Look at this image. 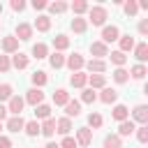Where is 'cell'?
Instances as JSON below:
<instances>
[{
  "instance_id": "1",
  "label": "cell",
  "mask_w": 148,
  "mask_h": 148,
  "mask_svg": "<svg viewBox=\"0 0 148 148\" xmlns=\"http://www.w3.org/2000/svg\"><path fill=\"white\" fill-rule=\"evenodd\" d=\"M88 21L92 25H104V21H106V7H102V5L90 7L88 9Z\"/></svg>"
},
{
  "instance_id": "2",
  "label": "cell",
  "mask_w": 148,
  "mask_h": 148,
  "mask_svg": "<svg viewBox=\"0 0 148 148\" xmlns=\"http://www.w3.org/2000/svg\"><path fill=\"white\" fill-rule=\"evenodd\" d=\"M76 146H83V148H88L90 143H92V130L90 127H79L76 130Z\"/></svg>"
},
{
  "instance_id": "3",
  "label": "cell",
  "mask_w": 148,
  "mask_h": 148,
  "mask_svg": "<svg viewBox=\"0 0 148 148\" xmlns=\"http://www.w3.org/2000/svg\"><path fill=\"white\" fill-rule=\"evenodd\" d=\"M118 37H120L118 25H104V28H102V39H99V42L109 44V42H118Z\"/></svg>"
},
{
  "instance_id": "4",
  "label": "cell",
  "mask_w": 148,
  "mask_h": 148,
  "mask_svg": "<svg viewBox=\"0 0 148 148\" xmlns=\"http://www.w3.org/2000/svg\"><path fill=\"white\" fill-rule=\"evenodd\" d=\"M65 65H67V67L72 69V74H74V72H81V69H83L86 60H83L81 53H74V56H67V58H65Z\"/></svg>"
},
{
  "instance_id": "5",
  "label": "cell",
  "mask_w": 148,
  "mask_h": 148,
  "mask_svg": "<svg viewBox=\"0 0 148 148\" xmlns=\"http://www.w3.org/2000/svg\"><path fill=\"white\" fill-rule=\"evenodd\" d=\"M23 99L28 104H32V106H39V104H44V92H42V88H30Z\"/></svg>"
},
{
  "instance_id": "6",
  "label": "cell",
  "mask_w": 148,
  "mask_h": 148,
  "mask_svg": "<svg viewBox=\"0 0 148 148\" xmlns=\"http://www.w3.org/2000/svg\"><path fill=\"white\" fill-rule=\"evenodd\" d=\"M23 106H25V99L18 97V95H12V97H9V104H7V111H12L14 116H21Z\"/></svg>"
},
{
  "instance_id": "7",
  "label": "cell",
  "mask_w": 148,
  "mask_h": 148,
  "mask_svg": "<svg viewBox=\"0 0 148 148\" xmlns=\"http://www.w3.org/2000/svg\"><path fill=\"white\" fill-rule=\"evenodd\" d=\"M132 123H141V125H146L148 123V106L146 104H136L134 106V111H132Z\"/></svg>"
},
{
  "instance_id": "8",
  "label": "cell",
  "mask_w": 148,
  "mask_h": 148,
  "mask_svg": "<svg viewBox=\"0 0 148 148\" xmlns=\"http://www.w3.org/2000/svg\"><path fill=\"white\" fill-rule=\"evenodd\" d=\"M14 37L21 39V42H28V39L32 37V25H28V23H18L16 30H14Z\"/></svg>"
},
{
  "instance_id": "9",
  "label": "cell",
  "mask_w": 148,
  "mask_h": 148,
  "mask_svg": "<svg viewBox=\"0 0 148 148\" xmlns=\"http://www.w3.org/2000/svg\"><path fill=\"white\" fill-rule=\"evenodd\" d=\"M90 53L95 56V60H102L104 56H109V46L104 42H92L90 44Z\"/></svg>"
},
{
  "instance_id": "10",
  "label": "cell",
  "mask_w": 148,
  "mask_h": 148,
  "mask_svg": "<svg viewBox=\"0 0 148 148\" xmlns=\"http://www.w3.org/2000/svg\"><path fill=\"white\" fill-rule=\"evenodd\" d=\"M134 58L139 60V65H143V62L148 60V44H146V42L134 44Z\"/></svg>"
},
{
  "instance_id": "11",
  "label": "cell",
  "mask_w": 148,
  "mask_h": 148,
  "mask_svg": "<svg viewBox=\"0 0 148 148\" xmlns=\"http://www.w3.org/2000/svg\"><path fill=\"white\" fill-rule=\"evenodd\" d=\"M0 46H2L5 53H16V51H18V39H16L14 35H12V37H2V44H0Z\"/></svg>"
},
{
  "instance_id": "12",
  "label": "cell",
  "mask_w": 148,
  "mask_h": 148,
  "mask_svg": "<svg viewBox=\"0 0 148 148\" xmlns=\"http://www.w3.org/2000/svg\"><path fill=\"white\" fill-rule=\"evenodd\" d=\"M83 67H88V72H90V74H102V72H106V62H104V60H95V58H92V60H88Z\"/></svg>"
},
{
  "instance_id": "13",
  "label": "cell",
  "mask_w": 148,
  "mask_h": 148,
  "mask_svg": "<svg viewBox=\"0 0 148 148\" xmlns=\"http://www.w3.org/2000/svg\"><path fill=\"white\" fill-rule=\"evenodd\" d=\"M65 113H67L65 118H69V120H72V118H76V116L81 113V102H76V99H69V102L65 104Z\"/></svg>"
},
{
  "instance_id": "14",
  "label": "cell",
  "mask_w": 148,
  "mask_h": 148,
  "mask_svg": "<svg viewBox=\"0 0 148 148\" xmlns=\"http://www.w3.org/2000/svg\"><path fill=\"white\" fill-rule=\"evenodd\" d=\"M111 116H113V120L123 123V120H127V118H130V109H127L125 104H116V106H113V111H111Z\"/></svg>"
},
{
  "instance_id": "15",
  "label": "cell",
  "mask_w": 148,
  "mask_h": 148,
  "mask_svg": "<svg viewBox=\"0 0 148 148\" xmlns=\"http://www.w3.org/2000/svg\"><path fill=\"white\" fill-rule=\"evenodd\" d=\"M28 56L25 53H21V51H16L14 56H12V67H16V69H25L28 67Z\"/></svg>"
},
{
  "instance_id": "16",
  "label": "cell",
  "mask_w": 148,
  "mask_h": 148,
  "mask_svg": "<svg viewBox=\"0 0 148 148\" xmlns=\"http://www.w3.org/2000/svg\"><path fill=\"white\" fill-rule=\"evenodd\" d=\"M56 132L62 134V136H67V134L72 132V120H69V118H58V120H56Z\"/></svg>"
},
{
  "instance_id": "17",
  "label": "cell",
  "mask_w": 148,
  "mask_h": 148,
  "mask_svg": "<svg viewBox=\"0 0 148 148\" xmlns=\"http://www.w3.org/2000/svg\"><path fill=\"white\" fill-rule=\"evenodd\" d=\"M86 83H88V74H83V72H74L69 76V86H74V88H83Z\"/></svg>"
},
{
  "instance_id": "18",
  "label": "cell",
  "mask_w": 148,
  "mask_h": 148,
  "mask_svg": "<svg viewBox=\"0 0 148 148\" xmlns=\"http://www.w3.org/2000/svg\"><path fill=\"white\" fill-rule=\"evenodd\" d=\"M88 83H90L92 90H97V88H106V76H104V74H90V76H88Z\"/></svg>"
},
{
  "instance_id": "19",
  "label": "cell",
  "mask_w": 148,
  "mask_h": 148,
  "mask_svg": "<svg viewBox=\"0 0 148 148\" xmlns=\"http://www.w3.org/2000/svg\"><path fill=\"white\" fill-rule=\"evenodd\" d=\"M67 102H69V92H67L65 88H58V90L53 92V104H56V106H65Z\"/></svg>"
},
{
  "instance_id": "20",
  "label": "cell",
  "mask_w": 148,
  "mask_h": 148,
  "mask_svg": "<svg viewBox=\"0 0 148 148\" xmlns=\"http://www.w3.org/2000/svg\"><path fill=\"white\" fill-rule=\"evenodd\" d=\"M99 99H102L104 104H113V102L118 99V90H113V88H102Z\"/></svg>"
},
{
  "instance_id": "21",
  "label": "cell",
  "mask_w": 148,
  "mask_h": 148,
  "mask_svg": "<svg viewBox=\"0 0 148 148\" xmlns=\"http://www.w3.org/2000/svg\"><path fill=\"white\" fill-rule=\"evenodd\" d=\"M23 125H25V120H23L21 116H12V118H7V130H9V132H21Z\"/></svg>"
},
{
  "instance_id": "22",
  "label": "cell",
  "mask_w": 148,
  "mask_h": 148,
  "mask_svg": "<svg viewBox=\"0 0 148 148\" xmlns=\"http://www.w3.org/2000/svg\"><path fill=\"white\" fill-rule=\"evenodd\" d=\"M39 134H44V136H53V134H56V120H53V118H46V120L39 125Z\"/></svg>"
},
{
  "instance_id": "23",
  "label": "cell",
  "mask_w": 148,
  "mask_h": 148,
  "mask_svg": "<svg viewBox=\"0 0 148 148\" xmlns=\"http://www.w3.org/2000/svg\"><path fill=\"white\" fill-rule=\"evenodd\" d=\"M134 130H136V125L132 123V120H123L120 125H118V136L123 139V136H130V134H134Z\"/></svg>"
},
{
  "instance_id": "24",
  "label": "cell",
  "mask_w": 148,
  "mask_h": 148,
  "mask_svg": "<svg viewBox=\"0 0 148 148\" xmlns=\"http://www.w3.org/2000/svg\"><path fill=\"white\" fill-rule=\"evenodd\" d=\"M118 44H120V49H118V51L127 53V51H132V49H134V37H130V35H120V37H118Z\"/></svg>"
},
{
  "instance_id": "25",
  "label": "cell",
  "mask_w": 148,
  "mask_h": 148,
  "mask_svg": "<svg viewBox=\"0 0 148 148\" xmlns=\"http://www.w3.org/2000/svg\"><path fill=\"white\" fill-rule=\"evenodd\" d=\"M35 28H37L39 32H49V30H51V18L44 16V14L37 16V18H35Z\"/></svg>"
},
{
  "instance_id": "26",
  "label": "cell",
  "mask_w": 148,
  "mask_h": 148,
  "mask_svg": "<svg viewBox=\"0 0 148 148\" xmlns=\"http://www.w3.org/2000/svg\"><path fill=\"white\" fill-rule=\"evenodd\" d=\"M72 30H74L76 35H83V32L88 30V21L81 18V16H74V21H72Z\"/></svg>"
},
{
  "instance_id": "27",
  "label": "cell",
  "mask_w": 148,
  "mask_h": 148,
  "mask_svg": "<svg viewBox=\"0 0 148 148\" xmlns=\"http://www.w3.org/2000/svg\"><path fill=\"white\" fill-rule=\"evenodd\" d=\"M53 46H56L58 53H62V51L69 46V37H67V35H56V37H53Z\"/></svg>"
},
{
  "instance_id": "28",
  "label": "cell",
  "mask_w": 148,
  "mask_h": 148,
  "mask_svg": "<svg viewBox=\"0 0 148 148\" xmlns=\"http://www.w3.org/2000/svg\"><path fill=\"white\" fill-rule=\"evenodd\" d=\"M32 56H35L37 60H42V58H49V46H46L44 42H37V44L32 46Z\"/></svg>"
},
{
  "instance_id": "29",
  "label": "cell",
  "mask_w": 148,
  "mask_h": 148,
  "mask_svg": "<svg viewBox=\"0 0 148 148\" xmlns=\"http://www.w3.org/2000/svg\"><path fill=\"white\" fill-rule=\"evenodd\" d=\"M104 148H123V139L118 134H106L104 136Z\"/></svg>"
},
{
  "instance_id": "30",
  "label": "cell",
  "mask_w": 148,
  "mask_h": 148,
  "mask_svg": "<svg viewBox=\"0 0 148 148\" xmlns=\"http://www.w3.org/2000/svg\"><path fill=\"white\" fill-rule=\"evenodd\" d=\"M113 81H116V83H127V81H130V72H127L125 67H116V69H113Z\"/></svg>"
},
{
  "instance_id": "31",
  "label": "cell",
  "mask_w": 148,
  "mask_h": 148,
  "mask_svg": "<svg viewBox=\"0 0 148 148\" xmlns=\"http://www.w3.org/2000/svg\"><path fill=\"white\" fill-rule=\"evenodd\" d=\"M88 9H90V5H88L86 0H74V2H72V12H74L76 16H81V14H86Z\"/></svg>"
},
{
  "instance_id": "32",
  "label": "cell",
  "mask_w": 148,
  "mask_h": 148,
  "mask_svg": "<svg viewBox=\"0 0 148 148\" xmlns=\"http://www.w3.org/2000/svg\"><path fill=\"white\" fill-rule=\"evenodd\" d=\"M146 74H148L146 65H139V62H136V65H134V67L130 69V76H132V79H136V81H141V79H143Z\"/></svg>"
},
{
  "instance_id": "33",
  "label": "cell",
  "mask_w": 148,
  "mask_h": 148,
  "mask_svg": "<svg viewBox=\"0 0 148 148\" xmlns=\"http://www.w3.org/2000/svg\"><path fill=\"white\" fill-rule=\"evenodd\" d=\"M35 118H39V120L51 118V106H49V104H39V106H35Z\"/></svg>"
},
{
  "instance_id": "34",
  "label": "cell",
  "mask_w": 148,
  "mask_h": 148,
  "mask_svg": "<svg viewBox=\"0 0 148 148\" xmlns=\"http://www.w3.org/2000/svg\"><path fill=\"white\" fill-rule=\"evenodd\" d=\"M49 62H51V67H53V69H60V67L65 65V56L56 51V53H51V56H49Z\"/></svg>"
},
{
  "instance_id": "35",
  "label": "cell",
  "mask_w": 148,
  "mask_h": 148,
  "mask_svg": "<svg viewBox=\"0 0 148 148\" xmlns=\"http://www.w3.org/2000/svg\"><path fill=\"white\" fill-rule=\"evenodd\" d=\"M109 56H111V62H113L116 67H123V65L127 62V56H125L123 51H111Z\"/></svg>"
},
{
  "instance_id": "36",
  "label": "cell",
  "mask_w": 148,
  "mask_h": 148,
  "mask_svg": "<svg viewBox=\"0 0 148 148\" xmlns=\"http://www.w3.org/2000/svg\"><path fill=\"white\" fill-rule=\"evenodd\" d=\"M46 81H49V76H46V72H42V69H37V72L32 74V83H35V88H42V86H46Z\"/></svg>"
},
{
  "instance_id": "37",
  "label": "cell",
  "mask_w": 148,
  "mask_h": 148,
  "mask_svg": "<svg viewBox=\"0 0 148 148\" xmlns=\"http://www.w3.org/2000/svg\"><path fill=\"white\" fill-rule=\"evenodd\" d=\"M49 7V12L51 14H62V12H67V2H62V0H58V2H51V5H46Z\"/></svg>"
},
{
  "instance_id": "38",
  "label": "cell",
  "mask_w": 148,
  "mask_h": 148,
  "mask_svg": "<svg viewBox=\"0 0 148 148\" xmlns=\"http://www.w3.org/2000/svg\"><path fill=\"white\" fill-rule=\"evenodd\" d=\"M95 99H97V95H95L92 88H83V90H81V102H83V104H92Z\"/></svg>"
},
{
  "instance_id": "39",
  "label": "cell",
  "mask_w": 148,
  "mask_h": 148,
  "mask_svg": "<svg viewBox=\"0 0 148 148\" xmlns=\"http://www.w3.org/2000/svg\"><path fill=\"white\" fill-rule=\"evenodd\" d=\"M23 130H25L28 136H37V134H39V123H37V120H28V123L23 125Z\"/></svg>"
},
{
  "instance_id": "40",
  "label": "cell",
  "mask_w": 148,
  "mask_h": 148,
  "mask_svg": "<svg viewBox=\"0 0 148 148\" xmlns=\"http://www.w3.org/2000/svg\"><path fill=\"white\" fill-rule=\"evenodd\" d=\"M12 95H14V88H12L9 83H2V86H0V104H2L5 99L9 102V97H12Z\"/></svg>"
},
{
  "instance_id": "41",
  "label": "cell",
  "mask_w": 148,
  "mask_h": 148,
  "mask_svg": "<svg viewBox=\"0 0 148 148\" xmlns=\"http://www.w3.org/2000/svg\"><path fill=\"white\" fill-rule=\"evenodd\" d=\"M102 123H104V118H102L99 113H90V116H88V125H90L92 130H97V127H102Z\"/></svg>"
},
{
  "instance_id": "42",
  "label": "cell",
  "mask_w": 148,
  "mask_h": 148,
  "mask_svg": "<svg viewBox=\"0 0 148 148\" xmlns=\"http://www.w3.org/2000/svg\"><path fill=\"white\" fill-rule=\"evenodd\" d=\"M123 9H125V14H127V16H134V14L139 12V7H136V0H127V2L123 5Z\"/></svg>"
},
{
  "instance_id": "43",
  "label": "cell",
  "mask_w": 148,
  "mask_h": 148,
  "mask_svg": "<svg viewBox=\"0 0 148 148\" xmlns=\"http://www.w3.org/2000/svg\"><path fill=\"white\" fill-rule=\"evenodd\" d=\"M134 132H136V139H139V143H148V127H146V125L136 127Z\"/></svg>"
},
{
  "instance_id": "44",
  "label": "cell",
  "mask_w": 148,
  "mask_h": 148,
  "mask_svg": "<svg viewBox=\"0 0 148 148\" xmlns=\"http://www.w3.org/2000/svg\"><path fill=\"white\" fill-rule=\"evenodd\" d=\"M12 69V60L9 56H0V72H9Z\"/></svg>"
},
{
  "instance_id": "45",
  "label": "cell",
  "mask_w": 148,
  "mask_h": 148,
  "mask_svg": "<svg viewBox=\"0 0 148 148\" xmlns=\"http://www.w3.org/2000/svg\"><path fill=\"white\" fill-rule=\"evenodd\" d=\"M58 146H60V148H79V146H76V141H74L72 136H62V141H60Z\"/></svg>"
},
{
  "instance_id": "46",
  "label": "cell",
  "mask_w": 148,
  "mask_h": 148,
  "mask_svg": "<svg viewBox=\"0 0 148 148\" xmlns=\"http://www.w3.org/2000/svg\"><path fill=\"white\" fill-rule=\"evenodd\" d=\"M12 9H14V12H23V9H25V2H23V0H12Z\"/></svg>"
},
{
  "instance_id": "47",
  "label": "cell",
  "mask_w": 148,
  "mask_h": 148,
  "mask_svg": "<svg viewBox=\"0 0 148 148\" xmlns=\"http://www.w3.org/2000/svg\"><path fill=\"white\" fill-rule=\"evenodd\" d=\"M139 32L141 35H148V18H141L139 21Z\"/></svg>"
},
{
  "instance_id": "48",
  "label": "cell",
  "mask_w": 148,
  "mask_h": 148,
  "mask_svg": "<svg viewBox=\"0 0 148 148\" xmlns=\"http://www.w3.org/2000/svg\"><path fill=\"white\" fill-rule=\"evenodd\" d=\"M0 148H12V139L5 136V134H0Z\"/></svg>"
},
{
  "instance_id": "49",
  "label": "cell",
  "mask_w": 148,
  "mask_h": 148,
  "mask_svg": "<svg viewBox=\"0 0 148 148\" xmlns=\"http://www.w3.org/2000/svg\"><path fill=\"white\" fill-rule=\"evenodd\" d=\"M32 7H35V9H44L46 2H44V0H32Z\"/></svg>"
},
{
  "instance_id": "50",
  "label": "cell",
  "mask_w": 148,
  "mask_h": 148,
  "mask_svg": "<svg viewBox=\"0 0 148 148\" xmlns=\"http://www.w3.org/2000/svg\"><path fill=\"white\" fill-rule=\"evenodd\" d=\"M5 118H7V106H5V104H0V123H2Z\"/></svg>"
},
{
  "instance_id": "51",
  "label": "cell",
  "mask_w": 148,
  "mask_h": 148,
  "mask_svg": "<svg viewBox=\"0 0 148 148\" xmlns=\"http://www.w3.org/2000/svg\"><path fill=\"white\" fill-rule=\"evenodd\" d=\"M44 148H60V146H58V143H53V141H51V143H46V146H44Z\"/></svg>"
},
{
  "instance_id": "52",
  "label": "cell",
  "mask_w": 148,
  "mask_h": 148,
  "mask_svg": "<svg viewBox=\"0 0 148 148\" xmlns=\"http://www.w3.org/2000/svg\"><path fill=\"white\" fill-rule=\"evenodd\" d=\"M0 14H2V2H0Z\"/></svg>"
},
{
  "instance_id": "53",
  "label": "cell",
  "mask_w": 148,
  "mask_h": 148,
  "mask_svg": "<svg viewBox=\"0 0 148 148\" xmlns=\"http://www.w3.org/2000/svg\"><path fill=\"white\" fill-rule=\"evenodd\" d=\"M0 132H2V123H0Z\"/></svg>"
}]
</instances>
